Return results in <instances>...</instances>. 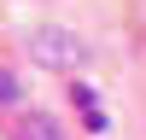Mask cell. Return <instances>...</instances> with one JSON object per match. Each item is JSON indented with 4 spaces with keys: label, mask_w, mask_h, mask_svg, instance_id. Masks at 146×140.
Segmentation results:
<instances>
[{
    "label": "cell",
    "mask_w": 146,
    "mask_h": 140,
    "mask_svg": "<svg viewBox=\"0 0 146 140\" xmlns=\"http://www.w3.org/2000/svg\"><path fill=\"white\" fill-rule=\"evenodd\" d=\"M35 58L53 70H76V64H88V47L70 29H35Z\"/></svg>",
    "instance_id": "obj_1"
},
{
    "label": "cell",
    "mask_w": 146,
    "mask_h": 140,
    "mask_svg": "<svg viewBox=\"0 0 146 140\" xmlns=\"http://www.w3.org/2000/svg\"><path fill=\"white\" fill-rule=\"evenodd\" d=\"M18 99V76H12V70H0V105H12Z\"/></svg>",
    "instance_id": "obj_4"
},
{
    "label": "cell",
    "mask_w": 146,
    "mask_h": 140,
    "mask_svg": "<svg viewBox=\"0 0 146 140\" xmlns=\"http://www.w3.org/2000/svg\"><path fill=\"white\" fill-rule=\"evenodd\" d=\"M18 140H64V134H58V123H53L47 111H29V117L18 123Z\"/></svg>",
    "instance_id": "obj_2"
},
{
    "label": "cell",
    "mask_w": 146,
    "mask_h": 140,
    "mask_svg": "<svg viewBox=\"0 0 146 140\" xmlns=\"http://www.w3.org/2000/svg\"><path fill=\"white\" fill-rule=\"evenodd\" d=\"M70 99H76V111L88 117V128L100 134V128H105V111H100V99H94V88H82V82H76V88H70Z\"/></svg>",
    "instance_id": "obj_3"
}]
</instances>
